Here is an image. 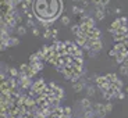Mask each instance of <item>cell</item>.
I'll use <instances>...</instances> for the list:
<instances>
[{
  "label": "cell",
  "mask_w": 128,
  "mask_h": 118,
  "mask_svg": "<svg viewBox=\"0 0 128 118\" xmlns=\"http://www.w3.org/2000/svg\"><path fill=\"white\" fill-rule=\"evenodd\" d=\"M61 0H36L34 4V11L39 21L42 19H56L61 13Z\"/></svg>",
  "instance_id": "cell-1"
},
{
  "label": "cell",
  "mask_w": 128,
  "mask_h": 118,
  "mask_svg": "<svg viewBox=\"0 0 128 118\" xmlns=\"http://www.w3.org/2000/svg\"><path fill=\"white\" fill-rule=\"evenodd\" d=\"M92 109L95 110L96 117H99V118H104L106 115H107V111H106L104 104H100V103H95V104L92 106Z\"/></svg>",
  "instance_id": "cell-2"
},
{
  "label": "cell",
  "mask_w": 128,
  "mask_h": 118,
  "mask_svg": "<svg viewBox=\"0 0 128 118\" xmlns=\"http://www.w3.org/2000/svg\"><path fill=\"white\" fill-rule=\"evenodd\" d=\"M86 86H88L86 82H85V81L81 78L78 82H75V83L72 85V89H74V92H75V93H81L84 89H86Z\"/></svg>",
  "instance_id": "cell-3"
},
{
  "label": "cell",
  "mask_w": 128,
  "mask_h": 118,
  "mask_svg": "<svg viewBox=\"0 0 128 118\" xmlns=\"http://www.w3.org/2000/svg\"><path fill=\"white\" fill-rule=\"evenodd\" d=\"M100 33H102V32H100L98 28L93 26V28H90V31H89V38L95 39V40L96 39H100Z\"/></svg>",
  "instance_id": "cell-4"
},
{
  "label": "cell",
  "mask_w": 128,
  "mask_h": 118,
  "mask_svg": "<svg viewBox=\"0 0 128 118\" xmlns=\"http://www.w3.org/2000/svg\"><path fill=\"white\" fill-rule=\"evenodd\" d=\"M53 96H54L56 99H63V96H64V92H63V89L61 88H58V86H54L53 88Z\"/></svg>",
  "instance_id": "cell-5"
},
{
  "label": "cell",
  "mask_w": 128,
  "mask_h": 118,
  "mask_svg": "<svg viewBox=\"0 0 128 118\" xmlns=\"http://www.w3.org/2000/svg\"><path fill=\"white\" fill-rule=\"evenodd\" d=\"M95 117H96V113H95V110H93L92 107L84 110V118H95Z\"/></svg>",
  "instance_id": "cell-6"
},
{
  "label": "cell",
  "mask_w": 128,
  "mask_h": 118,
  "mask_svg": "<svg viewBox=\"0 0 128 118\" xmlns=\"http://www.w3.org/2000/svg\"><path fill=\"white\" fill-rule=\"evenodd\" d=\"M95 95H96L95 85H88L86 86V96L88 97H95Z\"/></svg>",
  "instance_id": "cell-7"
},
{
  "label": "cell",
  "mask_w": 128,
  "mask_h": 118,
  "mask_svg": "<svg viewBox=\"0 0 128 118\" xmlns=\"http://www.w3.org/2000/svg\"><path fill=\"white\" fill-rule=\"evenodd\" d=\"M92 102H90L89 99H88V97H85V99H82L81 100V107H82L84 110H86V109H90V107H92Z\"/></svg>",
  "instance_id": "cell-8"
},
{
  "label": "cell",
  "mask_w": 128,
  "mask_h": 118,
  "mask_svg": "<svg viewBox=\"0 0 128 118\" xmlns=\"http://www.w3.org/2000/svg\"><path fill=\"white\" fill-rule=\"evenodd\" d=\"M72 14H75V15H82V14H85V8H84V7L74 6L72 7Z\"/></svg>",
  "instance_id": "cell-9"
},
{
  "label": "cell",
  "mask_w": 128,
  "mask_h": 118,
  "mask_svg": "<svg viewBox=\"0 0 128 118\" xmlns=\"http://www.w3.org/2000/svg\"><path fill=\"white\" fill-rule=\"evenodd\" d=\"M75 45L77 46H81L82 47L84 45H85V42H86V38H84V36H80V35H77V38H75Z\"/></svg>",
  "instance_id": "cell-10"
},
{
  "label": "cell",
  "mask_w": 128,
  "mask_h": 118,
  "mask_svg": "<svg viewBox=\"0 0 128 118\" xmlns=\"http://www.w3.org/2000/svg\"><path fill=\"white\" fill-rule=\"evenodd\" d=\"M8 46L10 47H14V46H18L20 45V39L18 38H11V36H8Z\"/></svg>",
  "instance_id": "cell-11"
},
{
  "label": "cell",
  "mask_w": 128,
  "mask_h": 118,
  "mask_svg": "<svg viewBox=\"0 0 128 118\" xmlns=\"http://www.w3.org/2000/svg\"><path fill=\"white\" fill-rule=\"evenodd\" d=\"M92 49H95V50H98V51H100L103 49V42L100 40V39H96L95 42H93V47Z\"/></svg>",
  "instance_id": "cell-12"
},
{
  "label": "cell",
  "mask_w": 128,
  "mask_h": 118,
  "mask_svg": "<svg viewBox=\"0 0 128 118\" xmlns=\"http://www.w3.org/2000/svg\"><path fill=\"white\" fill-rule=\"evenodd\" d=\"M104 77H106V79H107V82H110V83H114L116 79H117V75H116V74H106Z\"/></svg>",
  "instance_id": "cell-13"
},
{
  "label": "cell",
  "mask_w": 128,
  "mask_h": 118,
  "mask_svg": "<svg viewBox=\"0 0 128 118\" xmlns=\"http://www.w3.org/2000/svg\"><path fill=\"white\" fill-rule=\"evenodd\" d=\"M17 33L18 35H21V36H24L26 33V26H22V25H20V26H17Z\"/></svg>",
  "instance_id": "cell-14"
},
{
  "label": "cell",
  "mask_w": 128,
  "mask_h": 118,
  "mask_svg": "<svg viewBox=\"0 0 128 118\" xmlns=\"http://www.w3.org/2000/svg\"><path fill=\"white\" fill-rule=\"evenodd\" d=\"M52 22H53V19H42V21H40V24L45 26L46 29H48V28H52Z\"/></svg>",
  "instance_id": "cell-15"
},
{
  "label": "cell",
  "mask_w": 128,
  "mask_h": 118,
  "mask_svg": "<svg viewBox=\"0 0 128 118\" xmlns=\"http://www.w3.org/2000/svg\"><path fill=\"white\" fill-rule=\"evenodd\" d=\"M53 36V32H52V28H48L45 32H43V38L45 39H50Z\"/></svg>",
  "instance_id": "cell-16"
},
{
  "label": "cell",
  "mask_w": 128,
  "mask_h": 118,
  "mask_svg": "<svg viewBox=\"0 0 128 118\" xmlns=\"http://www.w3.org/2000/svg\"><path fill=\"white\" fill-rule=\"evenodd\" d=\"M10 77H18L20 75V70H17V68H10V72H8Z\"/></svg>",
  "instance_id": "cell-17"
},
{
  "label": "cell",
  "mask_w": 128,
  "mask_h": 118,
  "mask_svg": "<svg viewBox=\"0 0 128 118\" xmlns=\"http://www.w3.org/2000/svg\"><path fill=\"white\" fill-rule=\"evenodd\" d=\"M80 31H81V26L80 25H72V26H71V33H74L75 36L80 33Z\"/></svg>",
  "instance_id": "cell-18"
},
{
  "label": "cell",
  "mask_w": 128,
  "mask_h": 118,
  "mask_svg": "<svg viewBox=\"0 0 128 118\" xmlns=\"http://www.w3.org/2000/svg\"><path fill=\"white\" fill-rule=\"evenodd\" d=\"M61 25H63V26L70 25V17H67V15L61 17Z\"/></svg>",
  "instance_id": "cell-19"
},
{
  "label": "cell",
  "mask_w": 128,
  "mask_h": 118,
  "mask_svg": "<svg viewBox=\"0 0 128 118\" xmlns=\"http://www.w3.org/2000/svg\"><path fill=\"white\" fill-rule=\"evenodd\" d=\"M63 115H67V117L72 118V109H71V107H64V114Z\"/></svg>",
  "instance_id": "cell-20"
},
{
  "label": "cell",
  "mask_w": 128,
  "mask_h": 118,
  "mask_svg": "<svg viewBox=\"0 0 128 118\" xmlns=\"http://www.w3.org/2000/svg\"><path fill=\"white\" fill-rule=\"evenodd\" d=\"M98 53H99V51H98V50H95V49H90V50H88V56H89L90 58H95Z\"/></svg>",
  "instance_id": "cell-21"
},
{
  "label": "cell",
  "mask_w": 128,
  "mask_h": 118,
  "mask_svg": "<svg viewBox=\"0 0 128 118\" xmlns=\"http://www.w3.org/2000/svg\"><path fill=\"white\" fill-rule=\"evenodd\" d=\"M117 54H118V51L116 50V49H112V50L109 51V57H112V58H116Z\"/></svg>",
  "instance_id": "cell-22"
},
{
  "label": "cell",
  "mask_w": 128,
  "mask_h": 118,
  "mask_svg": "<svg viewBox=\"0 0 128 118\" xmlns=\"http://www.w3.org/2000/svg\"><path fill=\"white\" fill-rule=\"evenodd\" d=\"M104 107H106V111H107V114H109V113H112V110H113V104H112V103H106Z\"/></svg>",
  "instance_id": "cell-23"
},
{
  "label": "cell",
  "mask_w": 128,
  "mask_h": 118,
  "mask_svg": "<svg viewBox=\"0 0 128 118\" xmlns=\"http://www.w3.org/2000/svg\"><path fill=\"white\" fill-rule=\"evenodd\" d=\"M26 28H35V22H34V19H28V21H26Z\"/></svg>",
  "instance_id": "cell-24"
},
{
  "label": "cell",
  "mask_w": 128,
  "mask_h": 118,
  "mask_svg": "<svg viewBox=\"0 0 128 118\" xmlns=\"http://www.w3.org/2000/svg\"><path fill=\"white\" fill-rule=\"evenodd\" d=\"M114 85H116L117 88H118V89H121V88H122V81L117 78V79H116V82H114Z\"/></svg>",
  "instance_id": "cell-25"
},
{
  "label": "cell",
  "mask_w": 128,
  "mask_h": 118,
  "mask_svg": "<svg viewBox=\"0 0 128 118\" xmlns=\"http://www.w3.org/2000/svg\"><path fill=\"white\" fill-rule=\"evenodd\" d=\"M52 32H53V36H52V39H56L57 38V33H58V31L56 28H52Z\"/></svg>",
  "instance_id": "cell-26"
},
{
  "label": "cell",
  "mask_w": 128,
  "mask_h": 118,
  "mask_svg": "<svg viewBox=\"0 0 128 118\" xmlns=\"http://www.w3.org/2000/svg\"><path fill=\"white\" fill-rule=\"evenodd\" d=\"M100 4H102V6H104V7H107L110 4V0H100Z\"/></svg>",
  "instance_id": "cell-27"
},
{
  "label": "cell",
  "mask_w": 128,
  "mask_h": 118,
  "mask_svg": "<svg viewBox=\"0 0 128 118\" xmlns=\"http://www.w3.org/2000/svg\"><path fill=\"white\" fill-rule=\"evenodd\" d=\"M125 95H127V93H125ZM125 95H124V93H121V92H118V93H117V99L122 100V99L125 97Z\"/></svg>",
  "instance_id": "cell-28"
},
{
  "label": "cell",
  "mask_w": 128,
  "mask_h": 118,
  "mask_svg": "<svg viewBox=\"0 0 128 118\" xmlns=\"http://www.w3.org/2000/svg\"><path fill=\"white\" fill-rule=\"evenodd\" d=\"M32 32H34V36H39V35H40V32H39L38 28H34V31H32Z\"/></svg>",
  "instance_id": "cell-29"
},
{
  "label": "cell",
  "mask_w": 128,
  "mask_h": 118,
  "mask_svg": "<svg viewBox=\"0 0 128 118\" xmlns=\"http://www.w3.org/2000/svg\"><path fill=\"white\" fill-rule=\"evenodd\" d=\"M81 1H82V7L89 6V1H88V0H81Z\"/></svg>",
  "instance_id": "cell-30"
},
{
  "label": "cell",
  "mask_w": 128,
  "mask_h": 118,
  "mask_svg": "<svg viewBox=\"0 0 128 118\" xmlns=\"http://www.w3.org/2000/svg\"><path fill=\"white\" fill-rule=\"evenodd\" d=\"M127 21H128V18H127V17H122V18H121V22H122V25H127Z\"/></svg>",
  "instance_id": "cell-31"
},
{
  "label": "cell",
  "mask_w": 128,
  "mask_h": 118,
  "mask_svg": "<svg viewBox=\"0 0 128 118\" xmlns=\"http://www.w3.org/2000/svg\"><path fill=\"white\" fill-rule=\"evenodd\" d=\"M92 3L95 4V6H99V4H100V0H92Z\"/></svg>",
  "instance_id": "cell-32"
},
{
  "label": "cell",
  "mask_w": 128,
  "mask_h": 118,
  "mask_svg": "<svg viewBox=\"0 0 128 118\" xmlns=\"http://www.w3.org/2000/svg\"><path fill=\"white\" fill-rule=\"evenodd\" d=\"M114 13H116V14H121V8H116Z\"/></svg>",
  "instance_id": "cell-33"
},
{
  "label": "cell",
  "mask_w": 128,
  "mask_h": 118,
  "mask_svg": "<svg viewBox=\"0 0 128 118\" xmlns=\"http://www.w3.org/2000/svg\"><path fill=\"white\" fill-rule=\"evenodd\" d=\"M24 1H26V3H31V4H32V0H24Z\"/></svg>",
  "instance_id": "cell-34"
},
{
  "label": "cell",
  "mask_w": 128,
  "mask_h": 118,
  "mask_svg": "<svg viewBox=\"0 0 128 118\" xmlns=\"http://www.w3.org/2000/svg\"><path fill=\"white\" fill-rule=\"evenodd\" d=\"M125 93H127V95H128V88H125Z\"/></svg>",
  "instance_id": "cell-35"
},
{
  "label": "cell",
  "mask_w": 128,
  "mask_h": 118,
  "mask_svg": "<svg viewBox=\"0 0 128 118\" xmlns=\"http://www.w3.org/2000/svg\"><path fill=\"white\" fill-rule=\"evenodd\" d=\"M72 1H75V0H72Z\"/></svg>",
  "instance_id": "cell-36"
}]
</instances>
